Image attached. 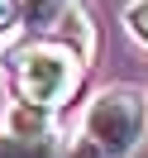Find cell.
Returning <instances> with one entry per match:
<instances>
[{"mask_svg": "<svg viewBox=\"0 0 148 158\" xmlns=\"http://www.w3.org/2000/svg\"><path fill=\"white\" fill-rule=\"evenodd\" d=\"M67 10H72V0H19V15H24V24H29L34 34L58 29Z\"/></svg>", "mask_w": 148, "mask_h": 158, "instance_id": "obj_4", "label": "cell"}, {"mask_svg": "<svg viewBox=\"0 0 148 158\" xmlns=\"http://www.w3.org/2000/svg\"><path fill=\"white\" fill-rule=\"evenodd\" d=\"M67 158H110L100 144H91V139H77V144L67 148Z\"/></svg>", "mask_w": 148, "mask_h": 158, "instance_id": "obj_7", "label": "cell"}, {"mask_svg": "<svg viewBox=\"0 0 148 158\" xmlns=\"http://www.w3.org/2000/svg\"><path fill=\"white\" fill-rule=\"evenodd\" d=\"M77 53L62 48V43H34L14 58V86H19L24 106H38V110H58L62 101L77 91Z\"/></svg>", "mask_w": 148, "mask_h": 158, "instance_id": "obj_1", "label": "cell"}, {"mask_svg": "<svg viewBox=\"0 0 148 158\" xmlns=\"http://www.w3.org/2000/svg\"><path fill=\"white\" fill-rule=\"evenodd\" d=\"M19 24H24V15H19V0H0V39H10Z\"/></svg>", "mask_w": 148, "mask_h": 158, "instance_id": "obj_6", "label": "cell"}, {"mask_svg": "<svg viewBox=\"0 0 148 158\" xmlns=\"http://www.w3.org/2000/svg\"><path fill=\"white\" fill-rule=\"evenodd\" d=\"M0 158H67L58 134H0Z\"/></svg>", "mask_w": 148, "mask_h": 158, "instance_id": "obj_3", "label": "cell"}, {"mask_svg": "<svg viewBox=\"0 0 148 158\" xmlns=\"http://www.w3.org/2000/svg\"><path fill=\"white\" fill-rule=\"evenodd\" d=\"M143 120H148V110H143V96L134 86H110L86 110V139L100 144L110 158H124L143 139Z\"/></svg>", "mask_w": 148, "mask_h": 158, "instance_id": "obj_2", "label": "cell"}, {"mask_svg": "<svg viewBox=\"0 0 148 158\" xmlns=\"http://www.w3.org/2000/svg\"><path fill=\"white\" fill-rule=\"evenodd\" d=\"M124 24H129V34H134L138 43H148V0H134V5H129Z\"/></svg>", "mask_w": 148, "mask_h": 158, "instance_id": "obj_5", "label": "cell"}, {"mask_svg": "<svg viewBox=\"0 0 148 158\" xmlns=\"http://www.w3.org/2000/svg\"><path fill=\"white\" fill-rule=\"evenodd\" d=\"M138 158H148V144H143V153H138Z\"/></svg>", "mask_w": 148, "mask_h": 158, "instance_id": "obj_8", "label": "cell"}]
</instances>
